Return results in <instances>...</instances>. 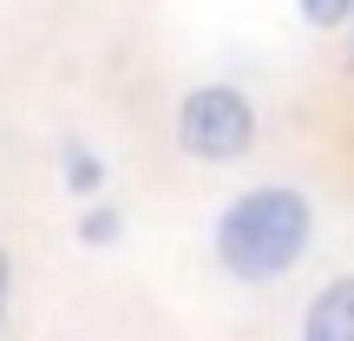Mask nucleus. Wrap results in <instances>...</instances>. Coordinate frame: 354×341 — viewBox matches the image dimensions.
I'll use <instances>...</instances> for the list:
<instances>
[{
	"label": "nucleus",
	"instance_id": "1",
	"mask_svg": "<svg viewBox=\"0 0 354 341\" xmlns=\"http://www.w3.org/2000/svg\"><path fill=\"white\" fill-rule=\"evenodd\" d=\"M315 243V203L289 184L243 190L223 216H216V263L236 282H276Z\"/></svg>",
	"mask_w": 354,
	"mask_h": 341
},
{
	"label": "nucleus",
	"instance_id": "2",
	"mask_svg": "<svg viewBox=\"0 0 354 341\" xmlns=\"http://www.w3.org/2000/svg\"><path fill=\"white\" fill-rule=\"evenodd\" d=\"M177 145L190 158H210V165H230L256 145V105L243 99L236 86H197L184 105H177Z\"/></svg>",
	"mask_w": 354,
	"mask_h": 341
},
{
	"label": "nucleus",
	"instance_id": "3",
	"mask_svg": "<svg viewBox=\"0 0 354 341\" xmlns=\"http://www.w3.org/2000/svg\"><path fill=\"white\" fill-rule=\"evenodd\" d=\"M308 341H354V276H335L315 289V302L302 308Z\"/></svg>",
	"mask_w": 354,
	"mask_h": 341
},
{
	"label": "nucleus",
	"instance_id": "5",
	"mask_svg": "<svg viewBox=\"0 0 354 341\" xmlns=\"http://www.w3.org/2000/svg\"><path fill=\"white\" fill-rule=\"evenodd\" d=\"M66 177H73V190H99V158H86V151H73V158H66Z\"/></svg>",
	"mask_w": 354,
	"mask_h": 341
},
{
	"label": "nucleus",
	"instance_id": "7",
	"mask_svg": "<svg viewBox=\"0 0 354 341\" xmlns=\"http://www.w3.org/2000/svg\"><path fill=\"white\" fill-rule=\"evenodd\" d=\"M0 315H7V256H0Z\"/></svg>",
	"mask_w": 354,
	"mask_h": 341
},
{
	"label": "nucleus",
	"instance_id": "6",
	"mask_svg": "<svg viewBox=\"0 0 354 341\" xmlns=\"http://www.w3.org/2000/svg\"><path fill=\"white\" fill-rule=\"evenodd\" d=\"M112 230H118V216H86V243H112Z\"/></svg>",
	"mask_w": 354,
	"mask_h": 341
},
{
	"label": "nucleus",
	"instance_id": "4",
	"mask_svg": "<svg viewBox=\"0 0 354 341\" xmlns=\"http://www.w3.org/2000/svg\"><path fill=\"white\" fill-rule=\"evenodd\" d=\"M295 7H302V20H308V26L335 33V26H342L348 13H354V0H295Z\"/></svg>",
	"mask_w": 354,
	"mask_h": 341
}]
</instances>
